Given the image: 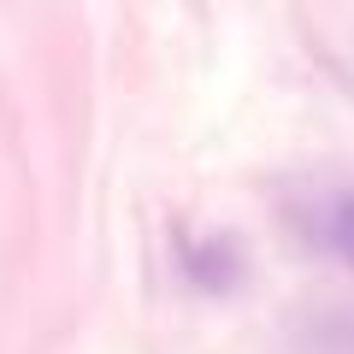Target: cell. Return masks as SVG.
Here are the masks:
<instances>
[{
	"label": "cell",
	"instance_id": "obj_1",
	"mask_svg": "<svg viewBox=\"0 0 354 354\" xmlns=\"http://www.w3.org/2000/svg\"><path fill=\"white\" fill-rule=\"evenodd\" d=\"M183 272H189L195 290L218 295V290H236L248 266H242V248L230 236H189L183 242Z\"/></svg>",
	"mask_w": 354,
	"mask_h": 354
},
{
	"label": "cell",
	"instance_id": "obj_2",
	"mask_svg": "<svg viewBox=\"0 0 354 354\" xmlns=\"http://www.w3.org/2000/svg\"><path fill=\"white\" fill-rule=\"evenodd\" d=\"M319 242H325V248L354 272V189L319 207Z\"/></svg>",
	"mask_w": 354,
	"mask_h": 354
}]
</instances>
